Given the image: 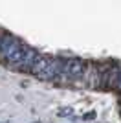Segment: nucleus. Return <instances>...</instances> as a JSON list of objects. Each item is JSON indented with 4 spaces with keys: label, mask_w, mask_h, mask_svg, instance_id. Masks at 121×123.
Instances as JSON below:
<instances>
[{
    "label": "nucleus",
    "mask_w": 121,
    "mask_h": 123,
    "mask_svg": "<svg viewBox=\"0 0 121 123\" xmlns=\"http://www.w3.org/2000/svg\"><path fill=\"white\" fill-rule=\"evenodd\" d=\"M85 72H86V66H85V62L81 61V59H70L68 62H64V70H62V74H64L70 81L83 77Z\"/></svg>",
    "instance_id": "nucleus-1"
},
{
    "label": "nucleus",
    "mask_w": 121,
    "mask_h": 123,
    "mask_svg": "<svg viewBox=\"0 0 121 123\" xmlns=\"http://www.w3.org/2000/svg\"><path fill=\"white\" fill-rule=\"evenodd\" d=\"M20 46H22V42H20L18 39H15V37L9 35V33H2V37H0V53H2L6 59H7L11 53H15Z\"/></svg>",
    "instance_id": "nucleus-2"
},
{
    "label": "nucleus",
    "mask_w": 121,
    "mask_h": 123,
    "mask_svg": "<svg viewBox=\"0 0 121 123\" xmlns=\"http://www.w3.org/2000/svg\"><path fill=\"white\" fill-rule=\"evenodd\" d=\"M51 57L48 55H39V59L35 61V64H33V68H31V74L33 75H40V77H44V74L48 72V68H50L51 64Z\"/></svg>",
    "instance_id": "nucleus-3"
},
{
    "label": "nucleus",
    "mask_w": 121,
    "mask_h": 123,
    "mask_svg": "<svg viewBox=\"0 0 121 123\" xmlns=\"http://www.w3.org/2000/svg\"><path fill=\"white\" fill-rule=\"evenodd\" d=\"M119 74H121V70H119V66H108V70H106V74H103L105 75V81H103V86H106V88H112V86H116L117 85V79H119Z\"/></svg>",
    "instance_id": "nucleus-4"
},
{
    "label": "nucleus",
    "mask_w": 121,
    "mask_h": 123,
    "mask_svg": "<svg viewBox=\"0 0 121 123\" xmlns=\"http://www.w3.org/2000/svg\"><path fill=\"white\" fill-rule=\"evenodd\" d=\"M39 59V53H37L35 50H31V48H28V51H26V57H24V61L18 64L20 70H30L31 72V68H33V64H35V61Z\"/></svg>",
    "instance_id": "nucleus-5"
},
{
    "label": "nucleus",
    "mask_w": 121,
    "mask_h": 123,
    "mask_svg": "<svg viewBox=\"0 0 121 123\" xmlns=\"http://www.w3.org/2000/svg\"><path fill=\"white\" fill-rule=\"evenodd\" d=\"M62 70H64L62 61H60V59H53V61H51V64H50V68H48V72L44 74V77H48V79L57 77L59 74H62Z\"/></svg>",
    "instance_id": "nucleus-6"
},
{
    "label": "nucleus",
    "mask_w": 121,
    "mask_h": 123,
    "mask_svg": "<svg viewBox=\"0 0 121 123\" xmlns=\"http://www.w3.org/2000/svg\"><path fill=\"white\" fill-rule=\"evenodd\" d=\"M72 114H73V108H72V107H62L59 110V116H60V118H64V116H72Z\"/></svg>",
    "instance_id": "nucleus-7"
},
{
    "label": "nucleus",
    "mask_w": 121,
    "mask_h": 123,
    "mask_svg": "<svg viewBox=\"0 0 121 123\" xmlns=\"http://www.w3.org/2000/svg\"><path fill=\"white\" fill-rule=\"evenodd\" d=\"M94 118H96V112H88V114L83 116V119H86V121H90V119H94Z\"/></svg>",
    "instance_id": "nucleus-8"
},
{
    "label": "nucleus",
    "mask_w": 121,
    "mask_h": 123,
    "mask_svg": "<svg viewBox=\"0 0 121 123\" xmlns=\"http://www.w3.org/2000/svg\"><path fill=\"white\" fill-rule=\"evenodd\" d=\"M116 88L121 92V74H119V79H117V85H116Z\"/></svg>",
    "instance_id": "nucleus-9"
},
{
    "label": "nucleus",
    "mask_w": 121,
    "mask_h": 123,
    "mask_svg": "<svg viewBox=\"0 0 121 123\" xmlns=\"http://www.w3.org/2000/svg\"><path fill=\"white\" fill-rule=\"evenodd\" d=\"M33 123H40V121H33Z\"/></svg>",
    "instance_id": "nucleus-10"
},
{
    "label": "nucleus",
    "mask_w": 121,
    "mask_h": 123,
    "mask_svg": "<svg viewBox=\"0 0 121 123\" xmlns=\"http://www.w3.org/2000/svg\"><path fill=\"white\" fill-rule=\"evenodd\" d=\"M0 37H2V33H0Z\"/></svg>",
    "instance_id": "nucleus-11"
}]
</instances>
